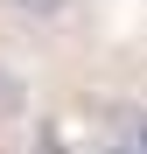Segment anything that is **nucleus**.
Instances as JSON below:
<instances>
[{
  "label": "nucleus",
  "mask_w": 147,
  "mask_h": 154,
  "mask_svg": "<svg viewBox=\"0 0 147 154\" xmlns=\"http://www.w3.org/2000/svg\"><path fill=\"white\" fill-rule=\"evenodd\" d=\"M21 105V77H7V70H0V112H14Z\"/></svg>",
  "instance_id": "f03ea898"
},
{
  "label": "nucleus",
  "mask_w": 147,
  "mask_h": 154,
  "mask_svg": "<svg viewBox=\"0 0 147 154\" xmlns=\"http://www.w3.org/2000/svg\"><path fill=\"white\" fill-rule=\"evenodd\" d=\"M98 154H140V147H98Z\"/></svg>",
  "instance_id": "7ed1b4c3"
},
{
  "label": "nucleus",
  "mask_w": 147,
  "mask_h": 154,
  "mask_svg": "<svg viewBox=\"0 0 147 154\" xmlns=\"http://www.w3.org/2000/svg\"><path fill=\"white\" fill-rule=\"evenodd\" d=\"M0 14L21 21V28H49V21L70 14V0H0Z\"/></svg>",
  "instance_id": "f257e3e1"
},
{
  "label": "nucleus",
  "mask_w": 147,
  "mask_h": 154,
  "mask_svg": "<svg viewBox=\"0 0 147 154\" xmlns=\"http://www.w3.org/2000/svg\"><path fill=\"white\" fill-rule=\"evenodd\" d=\"M140 154H147V133H140Z\"/></svg>",
  "instance_id": "20e7f679"
}]
</instances>
